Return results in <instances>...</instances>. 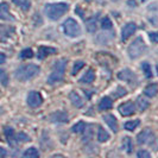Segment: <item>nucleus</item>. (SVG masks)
Instances as JSON below:
<instances>
[{
    "mask_svg": "<svg viewBox=\"0 0 158 158\" xmlns=\"http://www.w3.org/2000/svg\"><path fill=\"white\" fill-rule=\"evenodd\" d=\"M157 93H158V86L157 85H155V83L146 86L145 89H144V94L146 95V96H149V98H153V96H156Z\"/></svg>",
    "mask_w": 158,
    "mask_h": 158,
    "instance_id": "dca6fc26",
    "label": "nucleus"
},
{
    "mask_svg": "<svg viewBox=\"0 0 158 158\" xmlns=\"http://www.w3.org/2000/svg\"><path fill=\"white\" fill-rule=\"evenodd\" d=\"M145 50H146V45H145V43H144V40L143 38H135L132 43H131V45L128 47V56L131 57V58H138L139 56H142L144 52H145Z\"/></svg>",
    "mask_w": 158,
    "mask_h": 158,
    "instance_id": "20e7f679",
    "label": "nucleus"
},
{
    "mask_svg": "<svg viewBox=\"0 0 158 158\" xmlns=\"http://www.w3.org/2000/svg\"><path fill=\"white\" fill-rule=\"evenodd\" d=\"M83 67H85V62H83V61H77V62H75V63H74V67H73V70H71V74H73V75H76Z\"/></svg>",
    "mask_w": 158,
    "mask_h": 158,
    "instance_id": "bb28decb",
    "label": "nucleus"
},
{
    "mask_svg": "<svg viewBox=\"0 0 158 158\" xmlns=\"http://www.w3.org/2000/svg\"><path fill=\"white\" fill-rule=\"evenodd\" d=\"M108 138H110V135L106 132V130L102 128V127H100V128H99V132H98V139H99V142H101V143L107 142Z\"/></svg>",
    "mask_w": 158,
    "mask_h": 158,
    "instance_id": "aec40b11",
    "label": "nucleus"
},
{
    "mask_svg": "<svg viewBox=\"0 0 158 158\" xmlns=\"http://www.w3.org/2000/svg\"><path fill=\"white\" fill-rule=\"evenodd\" d=\"M112 106H113V101L111 100V98H108V96L102 98L101 101H100V103H99V108L102 110V111H105V110H110V108H112Z\"/></svg>",
    "mask_w": 158,
    "mask_h": 158,
    "instance_id": "a211bd4d",
    "label": "nucleus"
},
{
    "mask_svg": "<svg viewBox=\"0 0 158 158\" xmlns=\"http://www.w3.org/2000/svg\"><path fill=\"white\" fill-rule=\"evenodd\" d=\"M69 99H70L71 103H73L75 107L80 108V107L83 106V100H82V98H81L76 92H71L70 94H69Z\"/></svg>",
    "mask_w": 158,
    "mask_h": 158,
    "instance_id": "4468645a",
    "label": "nucleus"
},
{
    "mask_svg": "<svg viewBox=\"0 0 158 158\" xmlns=\"http://www.w3.org/2000/svg\"><path fill=\"white\" fill-rule=\"evenodd\" d=\"M32 56H33V51H32L31 49H25V50H23L20 52V57L22 58H31Z\"/></svg>",
    "mask_w": 158,
    "mask_h": 158,
    "instance_id": "473e14b6",
    "label": "nucleus"
},
{
    "mask_svg": "<svg viewBox=\"0 0 158 158\" xmlns=\"http://www.w3.org/2000/svg\"><path fill=\"white\" fill-rule=\"evenodd\" d=\"M101 27L105 29V30H110L112 29V22L110 18H103L101 20Z\"/></svg>",
    "mask_w": 158,
    "mask_h": 158,
    "instance_id": "7c9ffc66",
    "label": "nucleus"
},
{
    "mask_svg": "<svg viewBox=\"0 0 158 158\" xmlns=\"http://www.w3.org/2000/svg\"><path fill=\"white\" fill-rule=\"evenodd\" d=\"M105 119V121H106V124L110 126L112 131L114 132V133H117L118 132V121H117V119L114 115H112V114H107V115H105L103 117Z\"/></svg>",
    "mask_w": 158,
    "mask_h": 158,
    "instance_id": "ddd939ff",
    "label": "nucleus"
},
{
    "mask_svg": "<svg viewBox=\"0 0 158 158\" xmlns=\"http://www.w3.org/2000/svg\"><path fill=\"white\" fill-rule=\"evenodd\" d=\"M12 1H13V4L16 6L20 7L24 11H27V10H30V7H31L30 0H12Z\"/></svg>",
    "mask_w": 158,
    "mask_h": 158,
    "instance_id": "6ab92c4d",
    "label": "nucleus"
},
{
    "mask_svg": "<svg viewBox=\"0 0 158 158\" xmlns=\"http://www.w3.org/2000/svg\"><path fill=\"white\" fill-rule=\"evenodd\" d=\"M118 79L121 81H125L127 83H131V85H135L137 77H135V73L130 69H124L118 74Z\"/></svg>",
    "mask_w": 158,
    "mask_h": 158,
    "instance_id": "0eeeda50",
    "label": "nucleus"
},
{
    "mask_svg": "<svg viewBox=\"0 0 158 158\" xmlns=\"http://www.w3.org/2000/svg\"><path fill=\"white\" fill-rule=\"evenodd\" d=\"M68 10H69V5L67 2H57V4H48L44 8V12L48 18H50L51 20H57L64 13H67Z\"/></svg>",
    "mask_w": 158,
    "mask_h": 158,
    "instance_id": "f257e3e1",
    "label": "nucleus"
},
{
    "mask_svg": "<svg viewBox=\"0 0 158 158\" xmlns=\"http://www.w3.org/2000/svg\"><path fill=\"white\" fill-rule=\"evenodd\" d=\"M38 73H40V67L38 65H36V64H25V65H22V67H19L17 69L16 73H15V76H16V79L18 81L25 82V81H29L32 77H35Z\"/></svg>",
    "mask_w": 158,
    "mask_h": 158,
    "instance_id": "f03ea898",
    "label": "nucleus"
},
{
    "mask_svg": "<svg viewBox=\"0 0 158 158\" xmlns=\"http://www.w3.org/2000/svg\"><path fill=\"white\" fill-rule=\"evenodd\" d=\"M0 83H1L2 86H7V83H8L7 74L2 70V69H0Z\"/></svg>",
    "mask_w": 158,
    "mask_h": 158,
    "instance_id": "c756f323",
    "label": "nucleus"
},
{
    "mask_svg": "<svg viewBox=\"0 0 158 158\" xmlns=\"http://www.w3.org/2000/svg\"><path fill=\"white\" fill-rule=\"evenodd\" d=\"M137 142L140 145L144 144H152L155 142V135L152 133V131L149 128H145L144 131H142L139 135H137Z\"/></svg>",
    "mask_w": 158,
    "mask_h": 158,
    "instance_id": "423d86ee",
    "label": "nucleus"
},
{
    "mask_svg": "<svg viewBox=\"0 0 158 158\" xmlns=\"http://www.w3.org/2000/svg\"><path fill=\"white\" fill-rule=\"evenodd\" d=\"M135 30H137V25L135 23H128L127 25H125L121 32V40H126L127 38H130V36H132Z\"/></svg>",
    "mask_w": 158,
    "mask_h": 158,
    "instance_id": "9b49d317",
    "label": "nucleus"
},
{
    "mask_svg": "<svg viewBox=\"0 0 158 158\" xmlns=\"http://www.w3.org/2000/svg\"><path fill=\"white\" fill-rule=\"evenodd\" d=\"M85 128H86V124L82 123V121H80L76 125H74V126L71 127V131H73L74 133H81V132L85 131Z\"/></svg>",
    "mask_w": 158,
    "mask_h": 158,
    "instance_id": "393cba45",
    "label": "nucleus"
},
{
    "mask_svg": "<svg viewBox=\"0 0 158 158\" xmlns=\"http://www.w3.org/2000/svg\"><path fill=\"white\" fill-rule=\"evenodd\" d=\"M95 79V74H94V70L93 69H89V70H87L86 73H85V75L81 77V82L82 83H92L93 81H94Z\"/></svg>",
    "mask_w": 158,
    "mask_h": 158,
    "instance_id": "f3484780",
    "label": "nucleus"
},
{
    "mask_svg": "<svg viewBox=\"0 0 158 158\" xmlns=\"http://www.w3.org/2000/svg\"><path fill=\"white\" fill-rule=\"evenodd\" d=\"M113 94H114L115 98H121V96H124V95L126 94V89L124 87H117Z\"/></svg>",
    "mask_w": 158,
    "mask_h": 158,
    "instance_id": "2f4dec72",
    "label": "nucleus"
},
{
    "mask_svg": "<svg viewBox=\"0 0 158 158\" xmlns=\"http://www.w3.org/2000/svg\"><path fill=\"white\" fill-rule=\"evenodd\" d=\"M118 111L120 112V114L123 117H130V115H133L135 113V106L133 102H125L123 105H120L118 108Z\"/></svg>",
    "mask_w": 158,
    "mask_h": 158,
    "instance_id": "1a4fd4ad",
    "label": "nucleus"
},
{
    "mask_svg": "<svg viewBox=\"0 0 158 158\" xmlns=\"http://www.w3.org/2000/svg\"><path fill=\"white\" fill-rule=\"evenodd\" d=\"M7 155V152H6V150L5 149H2V148H0V158L5 157Z\"/></svg>",
    "mask_w": 158,
    "mask_h": 158,
    "instance_id": "e433bc0d",
    "label": "nucleus"
},
{
    "mask_svg": "<svg viewBox=\"0 0 158 158\" xmlns=\"http://www.w3.org/2000/svg\"><path fill=\"white\" fill-rule=\"evenodd\" d=\"M137 156L139 158H150L151 155L149 151H145V150H140L138 153H137Z\"/></svg>",
    "mask_w": 158,
    "mask_h": 158,
    "instance_id": "f704fd0d",
    "label": "nucleus"
},
{
    "mask_svg": "<svg viewBox=\"0 0 158 158\" xmlns=\"http://www.w3.org/2000/svg\"><path fill=\"white\" fill-rule=\"evenodd\" d=\"M157 70H158V65H157Z\"/></svg>",
    "mask_w": 158,
    "mask_h": 158,
    "instance_id": "58836bf2",
    "label": "nucleus"
},
{
    "mask_svg": "<svg viewBox=\"0 0 158 158\" xmlns=\"http://www.w3.org/2000/svg\"><path fill=\"white\" fill-rule=\"evenodd\" d=\"M87 29L89 32H94L96 30V17H94L93 19L90 18L87 22Z\"/></svg>",
    "mask_w": 158,
    "mask_h": 158,
    "instance_id": "cd10ccee",
    "label": "nucleus"
},
{
    "mask_svg": "<svg viewBox=\"0 0 158 158\" xmlns=\"http://www.w3.org/2000/svg\"><path fill=\"white\" fill-rule=\"evenodd\" d=\"M63 31L69 37H79L80 33H81V29H80V25L77 24L76 20L69 18V19H67L64 22Z\"/></svg>",
    "mask_w": 158,
    "mask_h": 158,
    "instance_id": "39448f33",
    "label": "nucleus"
},
{
    "mask_svg": "<svg viewBox=\"0 0 158 158\" xmlns=\"http://www.w3.org/2000/svg\"><path fill=\"white\" fill-rule=\"evenodd\" d=\"M149 37L152 43H158V32H150Z\"/></svg>",
    "mask_w": 158,
    "mask_h": 158,
    "instance_id": "c9c22d12",
    "label": "nucleus"
},
{
    "mask_svg": "<svg viewBox=\"0 0 158 158\" xmlns=\"http://www.w3.org/2000/svg\"><path fill=\"white\" fill-rule=\"evenodd\" d=\"M5 60H6V57H5V55L0 52V64L4 63V62H5Z\"/></svg>",
    "mask_w": 158,
    "mask_h": 158,
    "instance_id": "4c0bfd02",
    "label": "nucleus"
},
{
    "mask_svg": "<svg viewBox=\"0 0 158 158\" xmlns=\"http://www.w3.org/2000/svg\"><path fill=\"white\" fill-rule=\"evenodd\" d=\"M0 19H2V20H13L15 19L10 12V6L7 2L0 4Z\"/></svg>",
    "mask_w": 158,
    "mask_h": 158,
    "instance_id": "9d476101",
    "label": "nucleus"
},
{
    "mask_svg": "<svg viewBox=\"0 0 158 158\" xmlns=\"http://www.w3.org/2000/svg\"><path fill=\"white\" fill-rule=\"evenodd\" d=\"M123 148H124V150L126 151L127 153H131L132 152V140H131V138H128V137L124 138V140H123Z\"/></svg>",
    "mask_w": 158,
    "mask_h": 158,
    "instance_id": "4be33fe9",
    "label": "nucleus"
},
{
    "mask_svg": "<svg viewBox=\"0 0 158 158\" xmlns=\"http://www.w3.org/2000/svg\"><path fill=\"white\" fill-rule=\"evenodd\" d=\"M143 71H144V74H145V76L148 77V79H150L152 77V71H151V67L149 63H146V62H144L143 63Z\"/></svg>",
    "mask_w": 158,
    "mask_h": 158,
    "instance_id": "c85d7f7f",
    "label": "nucleus"
},
{
    "mask_svg": "<svg viewBox=\"0 0 158 158\" xmlns=\"http://www.w3.org/2000/svg\"><path fill=\"white\" fill-rule=\"evenodd\" d=\"M17 142H22V143H26L30 140V138H29V135H26L25 133H19V135H17Z\"/></svg>",
    "mask_w": 158,
    "mask_h": 158,
    "instance_id": "72a5a7b5",
    "label": "nucleus"
},
{
    "mask_svg": "<svg viewBox=\"0 0 158 158\" xmlns=\"http://www.w3.org/2000/svg\"><path fill=\"white\" fill-rule=\"evenodd\" d=\"M139 124H140L139 120H130V121H127L126 124H125V130H127V131H133Z\"/></svg>",
    "mask_w": 158,
    "mask_h": 158,
    "instance_id": "b1692460",
    "label": "nucleus"
},
{
    "mask_svg": "<svg viewBox=\"0 0 158 158\" xmlns=\"http://www.w3.org/2000/svg\"><path fill=\"white\" fill-rule=\"evenodd\" d=\"M24 157H26V158H37V157H40V153H38L37 149H35V148H29L27 150L24 152Z\"/></svg>",
    "mask_w": 158,
    "mask_h": 158,
    "instance_id": "412c9836",
    "label": "nucleus"
},
{
    "mask_svg": "<svg viewBox=\"0 0 158 158\" xmlns=\"http://www.w3.org/2000/svg\"><path fill=\"white\" fill-rule=\"evenodd\" d=\"M55 52H56L55 48L40 47V49H38V57H40V58H44V57L51 55V54H55Z\"/></svg>",
    "mask_w": 158,
    "mask_h": 158,
    "instance_id": "2eb2a0df",
    "label": "nucleus"
},
{
    "mask_svg": "<svg viewBox=\"0 0 158 158\" xmlns=\"http://www.w3.org/2000/svg\"><path fill=\"white\" fill-rule=\"evenodd\" d=\"M50 120L52 123H67L68 121V114L62 111L55 112L50 115Z\"/></svg>",
    "mask_w": 158,
    "mask_h": 158,
    "instance_id": "f8f14e48",
    "label": "nucleus"
},
{
    "mask_svg": "<svg viewBox=\"0 0 158 158\" xmlns=\"http://www.w3.org/2000/svg\"><path fill=\"white\" fill-rule=\"evenodd\" d=\"M42 102H43V98H42V95L38 92H31L30 94L27 95V103L32 108L40 107Z\"/></svg>",
    "mask_w": 158,
    "mask_h": 158,
    "instance_id": "6e6552de",
    "label": "nucleus"
},
{
    "mask_svg": "<svg viewBox=\"0 0 158 158\" xmlns=\"http://www.w3.org/2000/svg\"><path fill=\"white\" fill-rule=\"evenodd\" d=\"M5 135H6V138H7L8 143L12 145V144H13V139H15V131H13V128L6 127V128H5Z\"/></svg>",
    "mask_w": 158,
    "mask_h": 158,
    "instance_id": "5701e85b",
    "label": "nucleus"
},
{
    "mask_svg": "<svg viewBox=\"0 0 158 158\" xmlns=\"http://www.w3.org/2000/svg\"><path fill=\"white\" fill-rule=\"evenodd\" d=\"M137 103H138V108H139V111H145V110L149 107V101H146L144 98H138Z\"/></svg>",
    "mask_w": 158,
    "mask_h": 158,
    "instance_id": "a878e982",
    "label": "nucleus"
},
{
    "mask_svg": "<svg viewBox=\"0 0 158 158\" xmlns=\"http://www.w3.org/2000/svg\"><path fill=\"white\" fill-rule=\"evenodd\" d=\"M65 68H67V60L65 58L58 60L55 63V65L52 67V71H51V74H50V76L48 79V83L49 85H52V83L62 81L64 76Z\"/></svg>",
    "mask_w": 158,
    "mask_h": 158,
    "instance_id": "7ed1b4c3",
    "label": "nucleus"
}]
</instances>
